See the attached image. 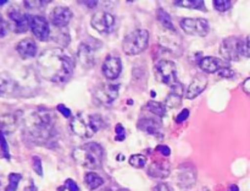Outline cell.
<instances>
[{
	"label": "cell",
	"mask_w": 250,
	"mask_h": 191,
	"mask_svg": "<svg viewBox=\"0 0 250 191\" xmlns=\"http://www.w3.org/2000/svg\"><path fill=\"white\" fill-rule=\"evenodd\" d=\"M23 191H38V189H37V186L34 185L33 183H31L28 186H26V188H24Z\"/></svg>",
	"instance_id": "46"
},
{
	"label": "cell",
	"mask_w": 250,
	"mask_h": 191,
	"mask_svg": "<svg viewBox=\"0 0 250 191\" xmlns=\"http://www.w3.org/2000/svg\"><path fill=\"white\" fill-rule=\"evenodd\" d=\"M183 96H185L183 86L180 82H177L171 87L170 93H168L165 99V105L167 108H178L182 103Z\"/></svg>",
	"instance_id": "20"
},
{
	"label": "cell",
	"mask_w": 250,
	"mask_h": 191,
	"mask_svg": "<svg viewBox=\"0 0 250 191\" xmlns=\"http://www.w3.org/2000/svg\"><path fill=\"white\" fill-rule=\"evenodd\" d=\"M199 66L202 69V71H204V72L214 73L219 72V71L227 68L229 65L222 59L216 58V56H205V58H203L200 60Z\"/></svg>",
	"instance_id": "19"
},
{
	"label": "cell",
	"mask_w": 250,
	"mask_h": 191,
	"mask_svg": "<svg viewBox=\"0 0 250 191\" xmlns=\"http://www.w3.org/2000/svg\"><path fill=\"white\" fill-rule=\"evenodd\" d=\"M153 191H173L168 184L166 183H160L158 185H155V188L153 189Z\"/></svg>",
	"instance_id": "40"
},
{
	"label": "cell",
	"mask_w": 250,
	"mask_h": 191,
	"mask_svg": "<svg viewBox=\"0 0 250 191\" xmlns=\"http://www.w3.org/2000/svg\"><path fill=\"white\" fill-rule=\"evenodd\" d=\"M28 22L29 29H31L36 38L43 42L48 41L49 37H50V26H49L48 21L43 16L28 15Z\"/></svg>",
	"instance_id": "9"
},
{
	"label": "cell",
	"mask_w": 250,
	"mask_h": 191,
	"mask_svg": "<svg viewBox=\"0 0 250 191\" xmlns=\"http://www.w3.org/2000/svg\"><path fill=\"white\" fill-rule=\"evenodd\" d=\"M102 70L107 80H116L122 70L121 59L116 55H109L103 63Z\"/></svg>",
	"instance_id": "15"
},
{
	"label": "cell",
	"mask_w": 250,
	"mask_h": 191,
	"mask_svg": "<svg viewBox=\"0 0 250 191\" xmlns=\"http://www.w3.org/2000/svg\"><path fill=\"white\" fill-rule=\"evenodd\" d=\"M104 122L99 115L77 114L71 119L70 127L72 132L82 139H90L95 132L103 127Z\"/></svg>",
	"instance_id": "4"
},
{
	"label": "cell",
	"mask_w": 250,
	"mask_h": 191,
	"mask_svg": "<svg viewBox=\"0 0 250 191\" xmlns=\"http://www.w3.org/2000/svg\"><path fill=\"white\" fill-rule=\"evenodd\" d=\"M5 34H6V24H5L4 19L0 14V37H4Z\"/></svg>",
	"instance_id": "43"
},
{
	"label": "cell",
	"mask_w": 250,
	"mask_h": 191,
	"mask_svg": "<svg viewBox=\"0 0 250 191\" xmlns=\"http://www.w3.org/2000/svg\"><path fill=\"white\" fill-rule=\"evenodd\" d=\"M115 132H116V141H124L125 137H126V130L124 129L122 124H117L116 127H115Z\"/></svg>",
	"instance_id": "33"
},
{
	"label": "cell",
	"mask_w": 250,
	"mask_h": 191,
	"mask_svg": "<svg viewBox=\"0 0 250 191\" xmlns=\"http://www.w3.org/2000/svg\"><path fill=\"white\" fill-rule=\"evenodd\" d=\"M7 16H9L10 22H11L12 29L17 33H23L29 28L28 15L23 14L16 7H11L7 11Z\"/></svg>",
	"instance_id": "14"
},
{
	"label": "cell",
	"mask_w": 250,
	"mask_h": 191,
	"mask_svg": "<svg viewBox=\"0 0 250 191\" xmlns=\"http://www.w3.org/2000/svg\"><path fill=\"white\" fill-rule=\"evenodd\" d=\"M212 4H214L215 9L220 12L227 11L232 7V1H229V0H214Z\"/></svg>",
	"instance_id": "31"
},
{
	"label": "cell",
	"mask_w": 250,
	"mask_h": 191,
	"mask_svg": "<svg viewBox=\"0 0 250 191\" xmlns=\"http://www.w3.org/2000/svg\"><path fill=\"white\" fill-rule=\"evenodd\" d=\"M17 127V119L15 115L7 114L0 118V130L4 134H10Z\"/></svg>",
	"instance_id": "24"
},
{
	"label": "cell",
	"mask_w": 250,
	"mask_h": 191,
	"mask_svg": "<svg viewBox=\"0 0 250 191\" xmlns=\"http://www.w3.org/2000/svg\"><path fill=\"white\" fill-rule=\"evenodd\" d=\"M56 110H58L59 113H61V114H62L65 118H70L71 117V110L68 109L66 105L59 104L58 107H56Z\"/></svg>",
	"instance_id": "38"
},
{
	"label": "cell",
	"mask_w": 250,
	"mask_h": 191,
	"mask_svg": "<svg viewBox=\"0 0 250 191\" xmlns=\"http://www.w3.org/2000/svg\"><path fill=\"white\" fill-rule=\"evenodd\" d=\"M188 117H189V110L183 109L182 112L176 117V122H178V124H180V122H183L185 120L188 119Z\"/></svg>",
	"instance_id": "37"
},
{
	"label": "cell",
	"mask_w": 250,
	"mask_h": 191,
	"mask_svg": "<svg viewBox=\"0 0 250 191\" xmlns=\"http://www.w3.org/2000/svg\"><path fill=\"white\" fill-rule=\"evenodd\" d=\"M44 4H46V1H24V5L28 9H37V7L42 6Z\"/></svg>",
	"instance_id": "42"
},
{
	"label": "cell",
	"mask_w": 250,
	"mask_h": 191,
	"mask_svg": "<svg viewBox=\"0 0 250 191\" xmlns=\"http://www.w3.org/2000/svg\"><path fill=\"white\" fill-rule=\"evenodd\" d=\"M242 87H243L244 92H246L248 96H250V77L247 78V80L244 81L243 86H242Z\"/></svg>",
	"instance_id": "44"
},
{
	"label": "cell",
	"mask_w": 250,
	"mask_h": 191,
	"mask_svg": "<svg viewBox=\"0 0 250 191\" xmlns=\"http://www.w3.org/2000/svg\"><path fill=\"white\" fill-rule=\"evenodd\" d=\"M22 175L17 173H11L9 175V184H7L5 191H16L17 186H19L20 181H21Z\"/></svg>",
	"instance_id": "30"
},
{
	"label": "cell",
	"mask_w": 250,
	"mask_h": 191,
	"mask_svg": "<svg viewBox=\"0 0 250 191\" xmlns=\"http://www.w3.org/2000/svg\"><path fill=\"white\" fill-rule=\"evenodd\" d=\"M29 134L38 141H49L54 136V118L50 110L39 108L32 113L26 121Z\"/></svg>",
	"instance_id": "2"
},
{
	"label": "cell",
	"mask_w": 250,
	"mask_h": 191,
	"mask_svg": "<svg viewBox=\"0 0 250 191\" xmlns=\"http://www.w3.org/2000/svg\"><path fill=\"white\" fill-rule=\"evenodd\" d=\"M72 157L78 164L89 170L100 168L104 158V149L97 142H87L80 147H76L72 152Z\"/></svg>",
	"instance_id": "3"
},
{
	"label": "cell",
	"mask_w": 250,
	"mask_h": 191,
	"mask_svg": "<svg viewBox=\"0 0 250 191\" xmlns=\"http://www.w3.org/2000/svg\"><path fill=\"white\" fill-rule=\"evenodd\" d=\"M243 41L238 37H227L220 46V54L229 61H237L241 59Z\"/></svg>",
	"instance_id": "7"
},
{
	"label": "cell",
	"mask_w": 250,
	"mask_h": 191,
	"mask_svg": "<svg viewBox=\"0 0 250 191\" xmlns=\"http://www.w3.org/2000/svg\"><path fill=\"white\" fill-rule=\"evenodd\" d=\"M138 127L142 131L146 132V134L155 135L160 131L161 124L156 121L155 119H150V118H146V119H141L138 122Z\"/></svg>",
	"instance_id": "23"
},
{
	"label": "cell",
	"mask_w": 250,
	"mask_h": 191,
	"mask_svg": "<svg viewBox=\"0 0 250 191\" xmlns=\"http://www.w3.org/2000/svg\"><path fill=\"white\" fill-rule=\"evenodd\" d=\"M229 191H239V189H238V186H237V185H231V186H229Z\"/></svg>",
	"instance_id": "47"
},
{
	"label": "cell",
	"mask_w": 250,
	"mask_h": 191,
	"mask_svg": "<svg viewBox=\"0 0 250 191\" xmlns=\"http://www.w3.org/2000/svg\"><path fill=\"white\" fill-rule=\"evenodd\" d=\"M16 50L19 51V54L22 58H33V56L37 55L38 48H37V44L33 39L24 38L21 42H19Z\"/></svg>",
	"instance_id": "21"
},
{
	"label": "cell",
	"mask_w": 250,
	"mask_h": 191,
	"mask_svg": "<svg viewBox=\"0 0 250 191\" xmlns=\"http://www.w3.org/2000/svg\"><path fill=\"white\" fill-rule=\"evenodd\" d=\"M176 183L180 188L182 189H189L197 181V173H195V167L192 164L186 163L181 164L176 171Z\"/></svg>",
	"instance_id": "11"
},
{
	"label": "cell",
	"mask_w": 250,
	"mask_h": 191,
	"mask_svg": "<svg viewBox=\"0 0 250 191\" xmlns=\"http://www.w3.org/2000/svg\"><path fill=\"white\" fill-rule=\"evenodd\" d=\"M90 24L99 33L107 34L114 29L115 17L110 12L99 11L93 15L92 20H90Z\"/></svg>",
	"instance_id": "10"
},
{
	"label": "cell",
	"mask_w": 250,
	"mask_h": 191,
	"mask_svg": "<svg viewBox=\"0 0 250 191\" xmlns=\"http://www.w3.org/2000/svg\"><path fill=\"white\" fill-rule=\"evenodd\" d=\"M146 108H148L149 112H151L153 114L158 115V117H160V118H163L164 115L166 114V108L161 102L150 100V102L148 103V105H146Z\"/></svg>",
	"instance_id": "28"
},
{
	"label": "cell",
	"mask_w": 250,
	"mask_h": 191,
	"mask_svg": "<svg viewBox=\"0 0 250 191\" xmlns=\"http://www.w3.org/2000/svg\"><path fill=\"white\" fill-rule=\"evenodd\" d=\"M129 164H131L132 167H134V168H144L146 164V157L143 156V154H132L131 157H129Z\"/></svg>",
	"instance_id": "29"
},
{
	"label": "cell",
	"mask_w": 250,
	"mask_h": 191,
	"mask_svg": "<svg viewBox=\"0 0 250 191\" xmlns=\"http://www.w3.org/2000/svg\"><path fill=\"white\" fill-rule=\"evenodd\" d=\"M207 86L208 77L204 75V72L198 73L192 80L190 85L188 86L187 92H186V98H188V99H194L198 96L202 95V92L207 88Z\"/></svg>",
	"instance_id": "18"
},
{
	"label": "cell",
	"mask_w": 250,
	"mask_h": 191,
	"mask_svg": "<svg viewBox=\"0 0 250 191\" xmlns=\"http://www.w3.org/2000/svg\"><path fill=\"white\" fill-rule=\"evenodd\" d=\"M154 73L156 80L164 85L172 87L177 83V68L173 61L166 59L160 60L154 68Z\"/></svg>",
	"instance_id": "6"
},
{
	"label": "cell",
	"mask_w": 250,
	"mask_h": 191,
	"mask_svg": "<svg viewBox=\"0 0 250 191\" xmlns=\"http://www.w3.org/2000/svg\"><path fill=\"white\" fill-rule=\"evenodd\" d=\"M219 73H220V76H222V77H233L234 76V71L232 70L229 66L222 69L221 71H219Z\"/></svg>",
	"instance_id": "39"
},
{
	"label": "cell",
	"mask_w": 250,
	"mask_h": 191,
	"mask_svg": "<svg viewBox=\"0 0 250 191\" xmlns=\"http://www.w3.org/2000/svg\"><path fill=\"white\" fill-rule=\"evenodd\" d=\"M72 11L66 6H56L54 7L50 14V22L58 28L66 27L72 20Z\"/></svg>",
	"instance_id": "17"
},
{
	"label": "cell",
	"mask_w": 250,
	"mask_h": 191,
	"mask_svg": "<svg viewBox=\"0 0 250 191\" xmlns=\"http://www.w3.org/2000/svg\"><path fill=\"white\" fill-rule=\"evenodd\" d=\"M81 2H83V4L88 7H95L98 5V1H95V0H88V1H81Z\"/></svg>",
	"instance_id": "45"
},
{
	"label": "cell",
	"mask_w": 250,
	"mask_h": 191,
	"mask_svg": "<svg viewBox=\"0 0 250 191\" xmlns=\"http://www.w3.org/2000/svg\"><path fill=\"white\" fill-rule=\"evenodd\" d=\"M120 86L115 83H104L95 90L94 98L103 105H109L119 97Z\"/></svg>",
	"instance_id": "12"
},
{
	"label": "cell",
	"mask_w": 250,
	"mask_h": 191,
	"mask_svg": "<svg viewBox=\"0 0 250 191\" xmlns=\"http://www.w3.org/2000/svg\"><path fill=\"white\" fill-rule=\"evenodd\" d=\"M148 174L153 178L165 179L170 175V167L165 162H154L148 168Z\"/></svg>",
	"instance_id": "22"
},
{
	"label": "cell",
	"mask_w": 250,
	"mask_h": 191,
	"mask_svg": "<svg viewBox=\"0 0 250 191\" xmlns=\"http://www.w3.org/2000/svg\"><path fill=\"white\" fill-rule=\"evenodd\" d=\"M0 146H1L2 154L6 159H10V153H9V146H7V142L5 140V134L0 130Z\"/></svg>",
	"instance_id": "32"
},
{
	"label": "cell",
	"mask_w": 250,
	"mask_h": 191,
	"mask_svg": "<svg viewBox=\"0 0 250 191\" xmlns=\"http://www.w3.org/2000/svg\"><path fill=\"white\" fill-rule=\"evenodd\" d=\"M65 186L67 188L68 191H80L77 183H76L75 180H72V179H67V180L65 181Z\"/></svg>",
	"instance_id": "35"
},
{
	"label": "cell",
	"mask_w": 250,
	"mask_h": 191,
	"mask_svg": "<svg viewBox=\"0 0 250 191\" xmlns=\"http://www.w3.org/2000/svg\"><path fill=\"white\" fill-rule=\"evenodd\" d=\"M242 54L247 58H250V36L243 42V48H242Z\"/></svg>",
	"instance_id": "36"
},
{
	"label": "cell",
	"mask_w": 250,
	"mask_h": 191,
	"mask_svg": "<svg viewBox=\"0 0 250 191\" xmlns=\"http://www.w3.org/2000/svg\"><path fill=\"white\" fill-rule=\"evenodd\" d=\"M84 184L90 190H95V189L100 188L104 184V179L99 174L94 173V171H89L84 175Z\"/></svg>",
	"instance_id": "25"
},
{
	"label": "cell",
	"mask_w": 250,
	"mask_h": 191,
	"mask_svg": "<svg viewBox=\"0 0 250 191\" xmlns=\"http://www.w3.org/2000/svg\"><path fill=\"white\" fill-rule=\"evenodd\" d=\"M158 20L164 28L170 29V31L175 32L176 33V29H175V26H173V24H172V20H171L170 15H168L165 10H163V9L158 10Z\"/></svg>",
	"instance_id": "26"
},
{
	"label": "cell",
	"mask_w": 250,
	"mask_h": 191,
	"mask_svg": "<svg viewBox=\"0 0 250 191\" xmlns=\"http://www.w3.org/2000/svg\"><path fill=\"white\" fill-rule=\"evenodd\" d=\"M7 2V0H0V5H4V4H6Z\"/></svg>",
	"instance_id": "48"
},
{
	"label": "cell",
	"mask_w": 250,
	"mask_h": 191,
	"mask_svg": "<svg viewBox=\"0 0 250 191\" xmlns=\"http://www.w3.org/2000/svg\"><path fill=\"white\" fill-rule=\"evenodd\" d=\"M149 44V32L139 28L127 34L122 43V49L127 55H138L143 53Z\"/></svg>",
	"instance_id": "5"
},
{
	"label": "cell",
	"mask_w": 250,
	"mask_h": 191,
	"mask_svg": "<svg viewBox=\"0 0 250 191\" xmlns=\"http://www.w3.org/2000/svg\"><path fill=\"white\" fill-rule=\"evenodd\" d=\"M33 169H34V171H36L37 174H38V175H43V167H42V161H41V158H39V157H37V156H34L33 158Z\"/></svg>",
	"instance_id": "34"
},
{
	"label": "cell",
	"mask_w": 250,
	"mask_h": 191,
	"mask_svg": "<svg viewBox=\"0 0 250 191\" xmlns=\"http://www.w3.org/2000/svg\"><path fill=\"white\" fill-rule=\"evenodd\" d=\"M176 6L188 7V9H199V10H207L205 7V2L203 0H180V1H173Z\"/></svg>",
	"instance_id": "27"
},
{
	"label": "cell",
	"mask_w": 250,
	"mask_h": 191,
	"mask_svg": "<svg viewBox=\"0 0 250 191\" xmlns=\"http://www.w3.org/2000/svg\"><path fill=\"white\" fill-rule=\"evenodd\" d=\"M19 91V83L9 72H0V97H14Z\"/></svg>",
	"instance_id": "16"
},
{
	"label": "cell",
	"mask_w": 250,
	"mask_h": 191,
	"mask_svg": "<svg viewBox=\"0 0 250 191\" xmlns=\"http://www.w3.org/2000/svg\"><path fill=\"white\" fill-rule=\"evenodd\" d=\"M38 71L45 80L54 83H63L72 76L75 59L62 48L45 49L37 61Z\"/></svg>",
	"instance_id": "1"
},
{
	"label": "cell",
	"mask_w": 250,
	"mask_h": 191,
	"mask_svg": "<svg viewBox=\"0 0 250 191\" xmlns=\"http://www.w3.org/2000/svg\"><path fill=\"white\" fill-rule=\"evenodd\" d=\"M181 28L185 31V33L189 34V36H198L204 37L209 33V22L205 19H182L180 22Z\"/></svg>",
	"instance_id": "8"
},
{
	"label": "cell",
	"mask_w": 250,
	"mask_h": 191,
	"mask_svg": "<svg viewBox=\"0 0 250 191\" xmlns=\"http://www.w3.org/2000/svg\"><path fill=\"white\" fill-rule=\"evenodd\" d=\"M100 47V46H98ZM95 49L97 46H93L89 42H82L78 47L77 58L81 65L85 69H90L95 63Z\"/></svg>",
	"instance_id": "13"
},
{
	"label": "cell",
	"mask_w": 250,
	"mask_h": 191,
	"mask_svg": "<svg viewBox=\"0 0 250 191\" xmlns=\"http://www.w3.org/2000/svg\"><path fill=\"white\" fill-rule=\"evenodd\" d=\"M156 151H159L161 154H163V156H165V157H168L171 154L170 147L165 146V144H159V146L156 147Z\"/></svg>",
	"instance_id": "41"
}]
</instances>
